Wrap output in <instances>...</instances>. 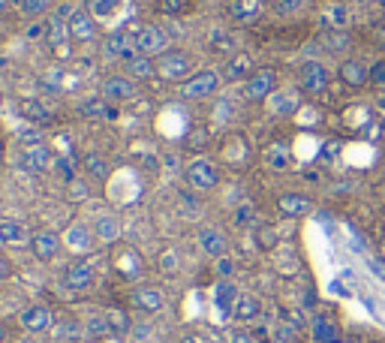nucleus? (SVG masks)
I'll return each instance as SVG.
<instances>
[{"label":"nucleus","instance_id":"2f4dec72","mask_svg":"<svg viewBox=\"0 0 385 343\" xmlns=\"http://www.w3.org/2000/svg\"><path fill=\"white\" fill-rule=\"evenodd\" d=\"M21 115H25L28 120H33V124H45V120H51L49 108H45L42 103H37V99H25V103H21Z\"/></svg>","mask_w":385,"mask_h":343},{"label":"nucleus","instance_id":"bb28decb","mask_svg":"<svg viewBox=\"0 0 385 343\" xmlns=\"http://www.w3.org/2000/svg\"><path fill=\"white\" fill-rule=\"evenodd\" d=\"M115 265L127 280H135L139 277V271H142V262H139V256H135V250H121L115 256Z\"/></svg>","mask_w":385,"mask_h":343},{"label":"nucleus","instance_id":"39448f33","mask_svg":"<svg viewBox=\"0 0 385 343\" xmlns=\"http://www.w3.org/2000/svg\"><path fill=\"white\" fill-rule=\"evenodd\" d=\"M166 46H169L166 33L160 27H154V25H145L139 33H135V54H145V58H160V54L169 51Z\"/></svg>","mask_w":385,"mask_h":343},{"label":"nucleus","instance_id":"a19ab883","mask_svg":"<svg viewBox=\"0 0 385 343\" xmlns=\"http://www.w3.org/2000/svg\"><path fill=\"white\" fill-rule=\"evenodd\" d=\"M328 42H331V46H328V49H331V51H341V49H346V33L341 30V33H328V37H325Z\"/></svg>","mask_w":385,"mask_h":343},{"label":"nucleus","instance_id":"6e6d98bb","mask_svg":"<svg viewBox=\"0 0 385 343\" xmlns=\"http://www.w3.org/2000/svg\"><path fill=\"white\" fill-rule=\"evenodd\" d=\"M0 108H4V94H0Z\"/></svg>","mask_w":385,"mask_h":343},{"label":"nucleus","instance_id":"37998d69","mask_svg":"<svg viewBox=\"0 0 385 343\" xmlns=\"http://www.w3.org/2000/svg\"><path fill=\"white\" fill-rule=\"evenodd\" d=\"M250 220H253V208H250V205L238 208V214H235V223H238V226H247Z\"/></svg>","mask_w":385,"mask_h":343},{"label":"nucleus","instance_id":"72a5a7b5","mask_svg":"<svg viewBox=\"0 0 385 343\" xmlns=\"http://www.w3.org/2000/svg\"><path fill=\"white\" fill-rule=\"evenodd\" d=\"M51 4H54V0H21L18 9L25 15H42V13H49V9H51Z\"/></svg>","mask_w":385,"mask_h":343},{"label":"nucleus","instance_id":"864d4df0","mask_svg":"<svg viewBox=\"0 0 385 343\" xmlns=\"http://www.w3.org/2000/svg\"><path fill=\"white\" fill-rule=\"evenodd\" d=\"M0 163H4V142H0Z\"/></svg>","mask_w":385,"mask_h":343},{"label":"nucleus","instance_id":"c85d7f7f","mask_svg":"<svg viewBox=\"0 0 385 343\" xmlns=\"http://www.w3.org/2000/svg\"><path fill=\"white\" fill-rule=\"evenodd\" d=\"M28 238V229L18 223V220L4 217L0 220V241H9V244H21Z\"/></svg>","mask_w":385,"mask_h":343},{"label":"nucleus","instance_id":"9d476101","mask_svg":"<svg viewBox=\"0 0 385 343\" xmlns=\"http://www.w3.org/2000/svg\"><path fill=\"white\" fill-rule=\"evenodd\" d=\"M66 247H70L73 253H87V250H94L97 244V235H94V229L85 226V223H73L70 229H66Z\"/></svg>","mask_w":385,"mask_h":343},{"label":"nucleus","instance_id":"c9c22d12","mask_svg":"<svg viewBox=\"0 0 385 343\" xmlns=\"http://www.w3.org/2000/svg\"><path fill=\"white\" fill-rule=\"evenodd\" d=\"M192 6V0H160V13L166 15H184Z\"/></svg>","mask_w":385,"mask_h":343},{"label":"nucleus","instance_id":"c756f323","mask_svg":"<svg viewBox=\"0 0 385 343\" xmlns=\"http://www.w3.org/2000/svg\"><path fill=\"white\" fill-rule=\"evenodd\" d=\"M82 115H87V118H109V120H111L118 112L109 106L106 96H99V99H87V103L82 106Z\"/></svg>","mask_w":385,"mask_h":343},{"label":"nucleus","instance_id":"a18cd8bd","mask_svg":"<svg viewBox=\"0 0 385 343\" xmlns=\"http://www.w3.org/2000/svg\"><path fill=\"white\" fill-rule=\"evenodd\" d=\"M301 4H304V0H280V4H277V13H283V15H286V13H295Z\"/></svg>","mask_w":385,"mask_h":343},{"label":"nucleus","instance_id":"f03ea898","mask_svg":"<svg viewBox=\"0 0 385 343\" xmlns=\"http://www.w3.org/2000/svg\"><path fill=\"white\" fill-rule=\"evenodd\" d=\"M66 27H70V39L78 42V46H87L99 37V21L90 15V9H73L66 15Z\"/></svg>","mask_w":385,"mask_h":343},{"label":"nucleus","instance_id":"473e14b6","mask_svg":"<svg viewBox=\"0 0 385 343\" xmlns=\"http://www.w3.org/2000/svg\"><path fill=\"white\" fill-rule=\"evenodd\" d=\"M325 21L331 27H337V30H343L346 25H349V9L343 6V4H334V6H328L325 9Z\"/></svg>","mask_w":385,"mask_h":343},{"label":"nucleus","instance_id":"7c9ffc66","mask_svg":"<svg viewBox=\"0 0 385 343\" xmlns=\"http://www.w3.org/2000/svg\"><path fill=\"white\" fill-rule=\"evenodd\" d=\"M82 166H85V172L90 175V178H97V181H106L109 178V163L103 160V157H97V154H87V157L82 160Z\"/></svg>","mask_w":385,"mask_h":343},{"label":"nucleus","instance_id":"13d9d810","mask_svg":"<svg viewBox=\"0 0 385 343\" xmlns=\"http://www.w3.org/2000/svg\"><path fill=\"white\" fill-rule=\"evenodd\" d=\"M0 337H4V328H0Z\"/></svg>","mask_w":385,"mask_h":343},{"label":"nucleus","instance_id":"f8f14e48","mask_svg":"<svg viewBox=\"0 0 385 343\" xmlns=\"http://www.w3.org/2000/svg\"><path fill=\"white\" fill-rule=\"evenodd\" d=\"M268 108L277 118H292L301 108V96L295 91H274L268 96Z\"/></svg>","mask_w":385,"mask_h":343},{"label":"nucleus","instance_id":"a211bd4d","mask_svg":"<svg viewBox=\"0 0 385 343\" xmlns=\"http://www.w3.org/2000/svg\"><path fill=\"white\" fill-rule=\"evenodd\" d=\"M133 307L142 313H160L163 311V292L151 289V286H142V289L133 292Z\"/></svg>","mask_w":385,"mask_h":343},{"label":"nucleus","instance_id":"a878e982","mask_svg":"<svg viewBox=\"0 0 385 343\" xmlns=\"http://www.w3.org/2000/svg\"><path fill=\"white\" fill-rule=\"evenodd\" d=\"M87 4H90V15L97 21H115L123 9V0H87Z\"/></svg>","mask_w":385,"mask_h":343},{"label":"nucleus","instance_id":"cd10ccee","mask_svg":"<svg viewBox=\"0 0 385 343\" xmlns=\"http://www.w3.org/2000/svg\"><path fill=\"white\" fill-rule=\"evenodd\" d=\"M127 70L133 79H151V75H157V61L145 58V54H135V58L127 61Z\"/></svg>","mask_w":385,"mask_h":343},{"label":"nucleus","instance_id":"2eb2a0df","mask_svg":"<svg viewBox=\"0 0 385 343\" xmlns=\"http://www.w3.org/2000/svg\"><path fill=\"white\" fill-rule=\"evenodd\" d=\"M265 0H229V15L241 25H253V21L262 15Z\"/></svg>","mask_w":385,"mask_h":343},{"label":"nucleus","instance_id":"393cba45","mask_svg":"<svg viewBox=\"0 0 385 343\" xmlns=\"http://www.w3.org/2000/svg\"><path fill=\"white\" fill-rule=\"evenodd\" d=\"M341 79H343L346 85H353V87H361L365 82H370V70H367L365 63H358V61H343Z\"/></svg>","mask_w":385,"mask_h":343},{"label":"nucleus","instance_id":"bf43d9fd","mask_svg":"<svg viewBox=\"0 0 385 343\" xmlns=\"http://www.w3.org/2000/svg\"><path fill=\"white\" fill-rule=\"evenodd\" d=\"M382 199H385V193H382Z\"/></svg>","mask_w":385,"mask_h":343},{"label":"nucleus","instance_id":"f704fd0d","mask_svg":"<svg viewBox=\"0 0 385 343\" xmlns=\"http://www.w3.org/2000/svg\"><path fill=\"white\" fill-rule=\"evenodd\" d=\"M265 160H268V166L271 169H286L289 166V151L286 148H268V154H265Z\"/></svg>","mask_w":385,"mask_h":343},{"label":"nucleus","instance_id":"8fccbe9b","mask_svg":"<svg viewBox=\"0 0 385 343\" xmlns=\"http://www.w3.org/2000/svg\"><path fill=\"white\" fill-rule=\"evenodd\" d=\"M232 343H256V337L247 335V331H235V335H232Z\"/></svg>","mask_w":385,"mask_h":343},{"label":"nucleus","instance_id":"603ef678","mask_svg":"<svg viewBox=\"0 0 385 343\" xmlns=\"http://www.w3.org/2000/svg\"><path fill=\"white\" fill-rule=\"evenodd\" d=\"M184 343H205L202 337H184Z\"/></svg>","mask_w":385,"mask_h":343},{"label":"nucleus","instance_id":"6ab92c4d","mask_svg":"<svg viewBox=\"0 0 385 343\" xmlns=\"http://www.w3.org/2000/svg\"><path fill=\"white\" fill-rule=\"evenodd\" d=\"M94 235L103 244H115V241H121V220L115 214H99L94 223Z\"/></svg>","mask_w":385,"mask_h":343},{"label":"nucleus","instance_id":"aec40b11","mask_svg":"<svg viewBox=\"0 0 385 343\" xmlns=\"http://www.w3.org/2000/svg\"><path fill=\"white\" fill-rule=\"evenodd\" d=\"M277 208L286 217H304V214L313 211V202L307 196H301V193H286V196L277 199Z\"/></svg>","mask_w":385,"mask_h":343},{"label":"nucleus","instance_id":"79ce46f5","mask_svg":"<svg viewBox=\"0 0 385 343\" xmlns=\"http://www.w3.org/2000/svg\"><path fill=\"white\" fill-rule=\"evenodd\" d=\"M370 82L373 85H385V61H377L370 66Z\"/></svg>","mask_w":385,"mask_h":343},{"label":"nucleus","instance_id":"1a4fd4ad","mask_svg":"<svg viewBox=\"0 0 385 343\" xmlns=\"http://www.w3.org/2000/svg\"><path fill=\"white\" fill-rule=\"evenodd\" d=\"M54 166V154L45 148V145H37V148H28L25 154H21V169L25 172H33V175H42L49 172Z\"/></svg>","mask_w":385,"mask_h":343},{"label":"nucleus","instance_id":"20e7f679","mask_svg":"<svg viewBox=\"0 0 385 343\" xmlns=\"http://www.w3.org/2000/svg\"><path fill=\"white\" fill-rule=\"evenodd\" d=\"M187 181L192 190H214V187L220 184V169H217V163H211L205 157H199V160H192L187 166Z\"/></svg>","mask_w":385,"mask_h":343},{"label":"nucleus","instance_id":"de8ad7c7","mask_svg":"<svg viewBox=\"0 0 385 343\" xmlns=\"http://www.w3.org/2000/svg\"><path fill=\"white\" fill-rule=\"evenodd\" d=\"M217 271L223 274V277H229V274L235 271V265H232V259H226V256H223V259H217Z\"/></svg>","mask_w":385,"mask_h":343},{"label":"nucleus","instance_id":"6e6552de","mask_svg":"<svg viewBox=\"0 0 385 343\" xmlns=\"http://www.w3.org/2000/svg\"><path fill=\"white\" fill-rule=\"evenodd\" d=\"M135 94H139V85L130 75H111L103 82V96L109 103H127V99H135Z\"/></svg>","mask_w":385,"mask_h":343},{"label":"nucleus","instance_id":"9b49d317","mask_svg":"<svg viewBox=\"0 0 385 343\" xmlns=\"http://www.w3.org/2000/svg\"><path fill=\"white\" fill-rule=\"evenodd\" d=\"M199 247L208 253V256L214 259H223L226 253H229V241H226V235L220 229H214V226H205L199 232Z\"/></svg>","mask_w":385,"mask_h":343},{"label":"nucleus","instance_id":"3c124183","mask_svg":"<svg viewBox=\"0 0 385 343\" xmlns=\"http://www.w3.org/2000/svg\"><path fill=\"white\" fill-rule=\"evenodd\" d=\"M377 108H379L382 118H385V96H379V99H377Z\"/></svg>","mask_w":385,"mask_h":343},{"label":"nucleus","instance_id":"dca6fc26","mask_svg":"<svg viewBox=\"0 0 385 343\" xmlns=\"http://www.w3.org/2000/svg\"><path fill=\"white\" fill-rule=\"evenodd\" d=\"M94 277H97V271H94V265L90 262H75V265H70V271H66V286H70L73 292H82V289H87L90 283H94Z\"/></svg>","mask_w":385,"mask_h":343},{"label":"nucleus","instance_id":"412c9836","mask_svg":"<svg viewBox=\"0 0 385 343\" xmlns=\"http://www.w3.org/2000/svg\"><path fill=\"white\" fill-rule=\"evenodd\" d=\"M135 39H130L123 30H115L111 37L106 39V54L109 58H123V61H130V58H135Z\"/></svg>","mask_w":385,"mask_h":343},{"label":"nucleus","instance_id":"4c0bfd02","mask_svg":"<svg viewBox=\"0 0 385 343\" xmlns=\"http://www.w3.org/2000/svg\"><path fill=\"white\" fill-rule=\"evenodd\" d=\"M109 331H111L109 316H90V319H87V335L103 337V335H109Z\"/></svg>","mask_w":385,"mask_h":343},{"label":"nucleus","instance_id":"5701e85b","mask_svg":"<svg viewBox=\"0 0 385 343\" xmlns=\"http://www.w3.org/2000/svg\"><path fill=\"white\" fill-rule=\"evenodd\" d=\"M259 313H262V301H259L256 295H238L235 311H232V316L238 319V323H253Z\"/></svg>","mask_w":385,"mask_h":343},{"label":"nucleus","instance_id":"ddd939ff","mask_svg":"<svg viewBox=\"0 0 385 343\" xmlns=\"http://www.w3.org/2000/svg\"><path fill=\"white\" fill-rule=\"evenodd\" d=\"M30 241H33V253H37L39 259L49 262V259L58 256V250H61V241H63V238L58 235V232H51V229H42V232H37V235H33Z\"/></svg>","mask_w":385,"mask_h":343},{"label":"nucleus","instance_id":"423d86ee","mask_svg":"<svg viewBox=\"0 0 385 343\" xmlns=\"http://www.w3.org/2000/svg\"><path fill=\"white\" fill-rule=\"evenodd\" d=\"M274 91H277L274 70H256L250 79H247V85H244V96L250 99V103H265Z\"/></svg>","mask_w":385,"mask_h":343},{"label":"nucleus","instance_id":"4468645a","mask_svg":"<svg viewBox=\"0 0 385 343\" xmlns=\"http://www.w3.org/2000/svg\"><path fill=\"white\" fill-rule=\"evenodd\" d=\"M21 325H25L28 331H33V335H39V331H49L54 325V316L49 307H28V311H21Z\"/></svg>","mask_w":385,"mask_h":343},{"label":"nucleus","instance_id":"f257e3e1","mask_svg":"<svg viewBox=\"0 0 385 343\" xmlns=\"http://www.w3.org/2000/svg\"><path fill=\"white\" fill-rule=\"evenodd\" d=\"M157 75L160 79H166V82H181L184 85L190 75H196L192 73V58L190 54H184V51H166V54H160L157 58Z\"/></svg>","mask_w":385,"mask_h":343},{"label":"nucleus","instance_id":"0eeeda50","mask_svg":"<svg viewBox=\"0 0 385 343\" xmlns=\"http://www.w3.org/2000/svg\"><path fill=\"white\" fill-rule=\"evenodd\" d=\"M328 82H331V75H328L325 63L307 61V63L301 66V87H304V94H325L328 91Z\"/></svg>","mask_w":385,"mask_h":343},{"label":"nucleus","instance_id":"7ed1b4c3","mask_svg":"<svg viewBox=\"0 0 385 343\" xmlns=\"http://www.w3.org/2000/svg\"><path fill=\"white\" fill-rule=\"evenodd\" d=\"M220 82H223V75L217 70H202L181 85V96L184 99H205V96L220 91Z\"/></svg>","mask_w":385,"mask_h":343},{"label":"nucleus","instance_id":"49530a36","mask_svg":"<svg viewBox=\"0 0 385 343\" xmlns=\"http://www.w3.org/2000/svg\"><path fill=\"white\" fill-rule=\"evenodd\" d=\"M259 244H262V247H274V229L265 226L262 232H259Z\"/></svg>","mask_w":385,"mask_h":343},{"label":"nucleus","instance_id":"c03bdc74","mask_svg":"<svg viewBox=\"0 0 385 343\" xmlns=\"http://www.w3.org/2000/svg\"><path fill=\"white\" fill-rule=\"evenodd\" d=\"M160 268L163 271H178V259H175V253L169 250V253H163V259H160Z\"/></svg>","mask_w":385,"mask_h":343},{"label":"nucleus","instance_id":"e433bc0d","mask_svg":"<svg viewBox=\"0 0 385 343\" xmlns=\"http://www.w3.org/2000/svg\"><path fill=\"white\" fill-rule=\"evenodd\" d=\"M18 139H21V145L37 148L39 142H42V130H39V127H21V130H18Z\"/></svg>","mask_w":385,"mask_h":343},{"label":"nucleus","instance_id":"4d7b16f0","mask_svg":"<svg viewBox=\"0 0 385 343\" xmlns=\"http://www.w3.org/2000/svg\"><path fill=\"white\" fill-rule=\"evenodd\" d=\"M382 253H385V238H382Z\"/></svg>","mask_w":385,"mask_h":343},{"label":"nucleus","instance_id":"ea45409f","mask_svg":"<svg viewBox=\"0 0 385 343\" xmlns=\"http://www.w3.org/2000/svg\"><path fill=\"white\" fill-rule=\"evenodd\" d=\"M109 325H111V331H121V335H123V331L130 328V319L123 316V313H111L109 316Z\"/></svg>","mask_w":385,"mask_h":343},{"label":"nucleus","instance_id":"5fc2aeb1","mask_svg":"<svg viewBox=\"0 0 385 343\" xmlns=\"http://www.w3.org/2000/svg\"><path fill=\"white\" fill-rule=\"evenodd\" d=\"M265 4H274V6H277V4H280V0H265Z\"/></svg>","mask_w":385,"mask_h":343},{"label":"nucleus","instance_id":"09e8293b","mask_svg":"<svg viewBox=\"0 0 385 343\" xmlns=\"http://www.w3.org/2000/svg\"><path fill=\"white\" fill-rule=\"evenodd\" d=\"M13 277V265H9L6 256H0V280H9Z\"/></svg>","mask_w":385,"mask_h":343},{"label":"nucleus","instance_id":"b1692460","mask_svg":"<svg viewBox=\"0 0 385 343\" xmlns=\"http://www.w3.org/2000/svg\"><path fill=\"white\" fill-rule=\"evenodd\" d=\"M313 340L316 343H337L341 340V325L331 316H316L313 319Z\"/></svg>","mask_w":385,"mask_h":343},{"label":"nucleus","instance_id":"58836bf2","mask_svg":"<svg viewBox=\"0 0 385 343\" xmlns=\"http://www.w3.org/2000/svg\"><path fill=\"white\" fill-rule=\"evenodd\" d=\"M229 115H232V103H226V99H223V103L214 108V120H217V124H229V120H232Z\"/></svg>","mask_w":385,"mask_h":343},{"label":"nucleus","instance_id":"4be33fe9","mask_svg":"<svg viewBox=\"0 0 385 343\" xmlns=\"http://www.w3.org/2000/svg\"><path fill=\"white\" fill-rule=\"evenodd\" d=\"M235 301H238V289L229 280H220L217 286H214V307H217L220 313L229 316L235 311Z\"/></svg>","mask_w":385,"mask_h":343},{"label":"nucleus","instance_id":"f3484780","mask_svg":"<svg viewBox=\"0 0 385 343\" xmlns=\"http://www.w3.org/2000/svg\"><path fill=\"white\" fill-rule=\"evenodd\" d=\"M253 75V58L250 54H232L229 63L223 66V79L226 82H241V79H250Z\"/></svg>","mask_w":385,"mask_h":343}]
</instances>
